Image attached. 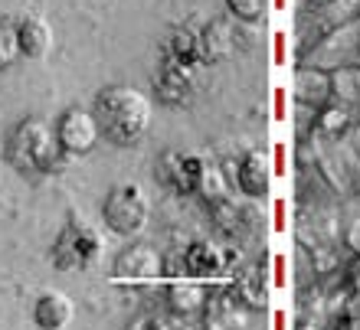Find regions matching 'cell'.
Here are the masks:
<instances>
[{"label":"cell","instance_id":"cell-1","mask_svg":"<svg viewBox=\"0 0 360 330\" xmlns=\"http://www.w3.org/2000/svg\"><path fill=\"white\" fill-rule=\"evenodd\" d=\"M92 114L112 147H134L151 128V98L134 85H105L92 98Z\"/></svg>","mask_w":360,"mask_h":330},{"label":"cell","instance_id":"cell-30","mask_svg":"<svg viewBox=\"0 0 360 330\" xmlns=\"http://www.w3.org/2000/svg\"><path fill=\"white\" fill-rule=\"evenodd\" d=\"M275 229H285V199H275Z\"/></svg>","mask_w":360,"mask_h":330},{"label":"cell","instance_id":"cell-11","mask_svg":"<svg viewBox=\"0 0 360 330\" xmlns=\"http://www.w3.org/2000/svg\"><path fill=\"white\" fill-rule=\"evenodd\" d=\"M233 177H236V187L246 199H259L266 203L269 199V187H272V170H269L266 157L259 151H246L233 167Z\"/></svg>","mask_w":360,"mask_h":330},{"label":"cell","instance_id":"cell-29","mask_svg":"<svg viewBox=\"0 0 360 330\" xmlns=\"http://www.w3.org/2000/svg\"><path fill=\"white\" fill-rule=\"evenodd\" d=\"M275 118H285V88H275Z\"/></svg>","mask_w":360,"mask_h":330},{"label":"cell","instance_id":"cell-23","mask_svg":"<svg viewBox=\"0 0 360 330\" xmlns=\"http://www.w3.org/2000/svg\"><path fill=\"white\" fill-rule=\"evenodd\" d=\"M321 13V23L324 29H334V27H344V23H360V0H331Z\"/></svg>","mask_w":360,"mask_h":330},{"label":"cell","instance_id":"cell-36","mask_svg":"<svg viewBox=\"0 0 360 330\" xmlns=\"http://www.w3.org/2000/svg\"><path fill=\"white\" fill-rule=\"evenodd\" d=\"M272 7H275V10H282V7H285V0H272Z\"/></svg>","mask_w":360,"mask_h":330},{"label":"cell","instance_id":"cell-13","mask_svg":"<svg viewBox=\"0 0 360 330\" xmlns=\"http://www.w3.org/2000/svg\"><path fill=\"white\" fill-rule=\"evenodd\" d=\"M295 105H304L311 112H321L331 105V72L314 66H298L295 72Z\"/></svg>","mask_w":360,"mask_h":330},{"label":"cell","instance_id":"cell-12","mask_svg":"<svg viewBox=\"0 0 360 330\" xmlns=\"http://www.w3.org/2000/svg\"><path fill=\"white\" fill-rule=\"evenodd\" d=\"M190 92H193V66L164 59L154 76V98L164 105H180L190 98Z\"/></svg>","mask_w":360,"mask_h":330},{"label":"cell","instance_id":"cell-33","mask_svg":"<svg viewBox=\"0 0 360 330\" xmlns=\"http://www.w3.org/2000/svg\"><path fill=\"white\" fill-rule=\"evenodd\" d=\"M275 170H278V173L285 170V144H278V147H275Z\"/></svg>","mask_w":360,"mask_h":330},{"label":"cell","instance_id":"cell-16","mask_svg":"<svg viewBox=\"0 0 360 330\" xmlns=\"http://www.w3.org/2000/svg\"><path fill=\"white\" fill-rule=\"evenodd\" d=\"M197 37H200V62H219L236 46V23H229V20H210Z\"/></svg>","mask_w":360,"mask_h":330},{"label":"cell","instance_id":"cell-17","mask_svg":"<svg viewBox=\"0 0 360 330\" xmlns=\"http://www.w3.org/2000/svg\"><path fill=\"white\" fill-rule=\"evenodd\" d=\"M164 298H167V308H171V314H197L203 311L210 304V291L203 282H193V278H177V282L167 284V291H164Z\"/></svg>","mask_w":360,"mask_h":330},{"label":"cell","instance_id":"cell-9","mask_svg":"<svg viewBox=\"0 0 360 330\" xmlns=\"http://www.w3.org/2000/svg\"><path fill=\"white\" fill-rule=\"evenodd\" d=\"M164 275V265H161V255L151 242H128V246L118 252L115 258V268H112V278L115 282H128V284H144V282H154Z\"/></svg>","mask_w":360,"mask_h":330},{"label":"cell","instance_id":"cell-34","mask_svg":"<svg viewBox=\"0 0 360 330\" xmlns=\"http://www.w3.org/2000/svg\"><path fill=\"white\" fill-rule=\"evenodd\" d=\"M302 4H304V7H311V10H324L331 0H302Z\"/></svg>","mask_w":360,"mask_h":330},{"label":"cell","instance_id":"cell-4","mask_svg":"<svg viewBox=\"0 0 360 330\" xmlns=\"http://www.w3.org/2000/svg\"><path fill=\"white\" fill-rule=\"evenodd\" d=\"M148 219H151V203H148V193L138 183H118V187L108 190V197L102 203V223L112 236H141Z\"/></svg>","mask_w":360,"mask_h":330},{"label":"cell","instance_id":"cell-26","mask_svg":"<svg viewBox=\"0 0 360 330\" xmlns=\"http://www.w3.org/2000/svg\"><path fill=\"white\" fill-rule=\"evenodd\" d=\"M131 330H187V324L180 321L177 314H148Z\"/></svg>","mask_w":360,"mask_h":330},{"label":"cell","instance_id":"cell-5","mask_svg":"<svg viewBox=\"0 0 360 330\" xmlns=\"http://www.w3.org/2000/svg\"><path fill=\"white\" fill-rule=\"evenodd\" d=\"M102 249V236L92 226L79 223V219H69L66 226L59 229L56 242L49 249V258H53L59 272H82V268L98 262Z\"/></svg>","mask_w":360,"mask_h":330},{"label":"cell","instance_id":"cell-14","mask_svg":"<svg viewBox=\"0 0 360 330\" xmlns=\"http://www.w3.org/2000/svg\"><path fill=\"white\" fill-rule=\"evenodd\" d=\"M210 219H213V226H217L223 236L243 239V236H249V229L256 223V213H252V206L243 203V199L226 197V199H219V203H210Z\"/></svg>","mask_w":360,"mask_h":330},{"label":"cell","instance_id":"cell-2","mask_svg":"<svg viewBox=\"0 0 360 330\" xmlns=\"http://www.w3.org/2000/svg\"><path fill=\"white\" fill-rule=\"evenodd\" d=\"M4 151H7L10 167L27 177H49L66 161V154L56 141V128L39 114H27L23 121L13 124Z\"/></svg>","mask_w":360,"mask_h":330},{"label":"cell","instance_id":"cell-31","mask_svg":"<svg viewBox=\"0 0 360 330\" xmlns=\"http://www.w3.org/2000/svg\"><path fill=\"white\" fill-rule=\"evenodd\" d=\"M275 284H278V288L285 284V258L282 255H275Z\"/></svg>","mask_w":360,"mask_h":330},{"label":"cell","instance_id":"cell-22","mask_svg":"<svg viewBox=\"0 0 360 330\" xmlns=\"http://www.w3.org/2000/svg\"><path fill=\"white\" fill-rule=\"evenodd\" d=\"M197 197L207 199V206L210 203H219V199L233 197V193H229V177L223 173V167H219L217 161H203V180H200Z\"/></svg>","mask_w":360,"mask_h":330},{"label":"cell","instance_id":"cell-10","mask_svg":"<svg viewBox=\"0 0 360 330\" xmlns=\"http://www.w3.org/2000/svg\"><path fill=\"white\" fill-rule=\"evenodd\" d=\"M164 275H180V278H193V282L217 278V275H223V249H217L207 239H193L174 258V265L164 268Z\"/></svg>","mask_w":360,"mask_h":330},{"label":"cell","instance_id":"cell-15","mask_svg":"<svg viewBox=\"0 0 360 330\" xmlns=\"http://www.w3.org/2000/svg\"><path fill=\"white\" fill-rule=\"evenodd\" d=\"M17 46L23 59L49 56V49H53V27L43 17H37V13L17 20Z\"/></svg>","mask_w":360,"mask_h":330},{"label":"cell","instance_id":"cell-35","mask_svg":"<svg viewBox=\"0 0 360 330\" xmlns=\"http://www.w3.org/2000/svg\"><path fill=\"white\" fill-rule=\"evenodd\" d=\"M351 141H354V144H357V147H360V114H357V124H354V134H351Z\"/></svg>","mask_w":360,"mask_h":330},{"label":"cell","instance_id":"cell-21","mask_svg":"<svg viewBox=\"0 0 360 330\" xmlns=\"http://www.w3.org/2000/svg\"><path fill=\"white\" fill-rule=\"evenodd\" d=\"M164 59L184 62V66H197L200 62V37L190 27H177L164 43Z\"/></svg>","mask_w":360,"mask_h":330},{"label":"cell","instance_id":"cell-27","mask_svg":"<svg viewBox=\"0 0 360 330\" xmlns=\"http://www.w3.org/2000/svg\"><path fill=\"white\" fill-rule=\"evenodd\" d=\"M357 203H360V199H357ZM341 239H344V249L360 258V206L354 209V216L347 219V226H344V236Z\"/></svg>","mask_w":360,"mask_h":330},{"label":"cell","instance_id":"cell-18","mask_svg":"<svg viewBox=\"0 0 360 330\" xmlns=\"http://www.w3.org/2000/svg\"><path fill=\"white\" fill-rule=\"evenodd\" d=\"M33 321L39 330H66L72 321V301L59 291L39 294L33 304Z\"/></svg>","mask_w":360,"mask_h":330},{"label":"cell","instance_id":"cell-3","mask_svg":"<svg viewBox=\"0 0 360 330\" xmlns=\"http://www.w3.org/2000/svg\"><path fill=\"white\" fill-rule=\"evenodd\" d=\"M314 144V170L328 187L344 199H360V147L351 138L341 141H321L311 138Z\"/></svg>","mask_w":360,"mask_h":330},{"label":"cell","instance_id":"cell-8","mask_svg":"<svg viewBox=\"0 0 360 330\" xmlns=\"http://www.w3.org/2000/svg\"><path fill=\"white\" fill-rule=\"evenodd\" d=\"M158 180L167 190H174L177 197H197L200 180H203V157L187 151H164L154 164Z\"/></svg>","mask_w":360,"mask_h":330},{"label":"cell","instance_id":"cell-19","mask_svg":"<svg viewBox=\"0 0 360 330\" xmlns=\"http://www.w3.org/2000/svg\"><path fill=\"white\" fill-rule=\"evenodd\" d=\"M354 124H357V114H351L341 105H328L314 118V138H321V141H341V138H351L354 134Z\"/></svg>","mask_w":360,"mask_h":330},{"label":"cell","instance_id":"cell-28","mask_svg":"<svg viewBox=\"0 0 360 330\" xmlns=\"http://www.w3.org/2000/svg\"><path fill=\"white\" fill-rule=\"evenodd\" d=\"M275 62H285V33H275Z\"/></svg>","mask_w":360,"mask_h":330},{"label":"cell","instance_id":"cell-20","mask_svg":"<svg viewBox=\"0 0 360 330\" xmlns=\"http://www.w3.org/2000/svg\"><path fill=\"white\" fill-rule=\"evenodd\" d=\"M331 105H341L351 114H360V62L331 72Z\"/></svg>","mask_w":360,"mask_h":330},{"label":"cell","instance_id":"cell-6","mask_svg":"<svg viewBox=\"0 0 360 330\" xmlns=\"http://www.w3.org/2000/svg\"><path fill=\"white\" fill-rule=\"evenodd\" d=\"M357 62H360V23H344V27L328 29L321 43L298 66H314L324 69V72H334V69H347L357 66Z\"/></svg>","mask_w":360,"mask_h":330},{"label":"cell","instance_id":"cell-7","mask_svg":"<svg viewBox=\"0 0 360 330\" xmlns=\"http://www.w3.org/2000/svg\"><path fill=\"white\" fill-rule=\"evenodd\" d=\"M53 128H56V141L66 157H86L102 141L92 108H82V105H69L66 112L53 121Z\"/></svg>","mask_w":360,"mask_h":330},{"label":"cell","instance_id":"cell-25","mask_svg":"<svg viewBox=\"0 0 360 330\" xmlns=\"http://www.w3.org/2000/svg\"><path fill=\"white\" fill-rule=\"evenodd\" d=\"M20 59L17 46V23L13 20H0V72L10 69Z\"/></svg>","mask_w":360,"mask_h":330},{"label":"cell","instance_id":"cell-24","mask_svg":"<svg viewBox=\"0 0 360 330\" xmlns=\"http://www.w3.org/2000/svg\"><path fill=\"white\" fill-rule=\"evenodd\" d=\"M226 10L233 13L236 23L243 27H256L269 13V0H226Z\"/></svg>","mask_w":360,"mask_h":330},{"label":"cell","instance_id":"cell-32","mask_svg":"<svg viewBox=\"0 0 360 330\" xmlns=\"http://www.w3.org/2000/svg\"><path fill=\"white\" fill-rule=\"evenodd\" d=\"M351 288H354V301H351V308H360V265H357V275L351 278Z\"/></svg>","mask_w":360,"mask_h":330}]
</instances>
